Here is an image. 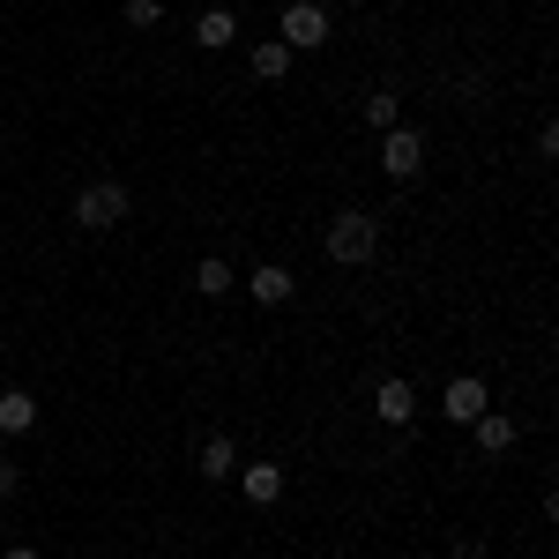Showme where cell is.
<instances>
[{"instance_id": "7a4b0ae2", "label": "cell", "mask_w": 559, "mask_h": 559, "mask_svg": "<svg viewBox=\"0 0 559 559\" xmlns=\"http://www.w3.org/2000/svg\"><path fill=\"white\" fill-rule=\"evenodd\" d=\"M381 254V224L366 210H344L336 224H329V261H344V269H358V261Z\"/></svg>"}, {"instance_id": "9a60e30c", "label": "cell", "mask_w": 559, "mask_h": 559, "mask_svg": "<svg viewBox=\"0 0 559 559\" xmlns=\"http://www.w3.org/2000/svg\"><path fill=\"white\" fill-rule=\"evenodd\" d=\"M366 128H403V120H395V90H373V97H366Z\"/></svg>"}, {"instance_id": "7c38bea8", "label": "cell", "mask_w": 559, "mask_h": 559, "mask_svg": "<svg viewBox=\"0 0 559 559\" xmlns=\"http://www.w3.org/2000/svg\"><path fill=\"white\" fill-rule=\"evenodd\" d=\"M231 31H239V23H231V8H210V15L194 23V45H231Z\"/></svg>"}, {"instance_id": "8fae6325", "label": "cell", "mask_w": 559, "mask_h": 559, "mask_svg": "<svg viewBox=\"0 0 559 559\" xmlns=\"http://www.w3.org/2000/svg\"><path fill=\"white\" fill-rule=\"evenodd\" d=\"M231 463H239V455H231V440L216 432V440H202V463H194V471L210 477V485H224V477H231Z\"/></svg>"}, {"instance_id": "6da1fadb", "label": "cell", "mask_w": 559, "mask_h": 559, "mask_svg": "<svg viewBox=\"0 0 559 559\" xmlns=\"http://www.w3.org/2000/svg\"><path fill=\"white\" fill-rule=\"evenodd\" d=\"M128 187H120V179H90L83 194H75V224H83V231H120V224H128Z\"/></svg>"}, {"instance_id": "52a82bcc", "label": "cell", "mask_w": 559, "mask_h": 559, "mask_svg": "<svg viewBox=\"0 0 559 559\" xmlns=\"http://www.w3.org/2000/svg\"><path fill=\"white\" fill-rule=\"evenodd\" d=\"M373 411H381L388 426H411V411H418L411 381H381V388H373Z\"/></svg>"}, {"instance_id": "e0dca14e", "label": "cell", "mask_w": 559, "mask_h": 559, "mask_svg": "<svg viewBox=\"0 0 559 559\" xmlns=\"http://www.w3.org/2000/svg\"><path fill=\"white\" fill-rule=\"evenodd\" d=\"M15 492H23V471H15V463L0 455V500H15Z\"/></svg>"}, {"instance_id": "5b68a950", "label": "cell", "mask_w": 559, "mask_h": 559, "mask_svg": "<svg viewBox=\"0 0 559 559\" xmlns=\"http://www.w3.org/2000/svg\"><path fill=\"white\" fill-rule=\"evenodd\" d=\"M329 38V15H321V8H313V0H299V8H292V15H284V45H292V52H299V45H321Z\"/></svg>"}, {"instance_id": "5bb4252c", "label": "cell", "mask_w": 559, "mask_h": 559, "mask_svg": "<svg viewBox=\"0 0 559 559\" xmlns=\"http://www.w3.org/2000/svg\"><path fill=\"white\" fill-rule=\"evenodd\" d=\"M276 492H284V471L276 463H254L247 471V500H276Z\"/></svg>"}, {"instance_id": "ba28073f", "label": "cell", "mask_w": 559, "mask_h": 559, "mask_svg": "<svg viewBox=\"0 0 559 559\" xmlns=\"http://www.w3.org/2000/svg\"><path fill=\"white\" fill-rule=\"evenodd\" d=\"M247 284H254V299H261V306H284L292 292H299V276H292V269H276V261H269V269H254Z\"/></svg>"}, {"instance_id": "277c9868", "label": "cell", "mask_w": 559, "mask_h": 559, "mask_svg": "<svg viewBox=\"0 0 559 559\" xmlns=\"http://www.w3.org/2000/svg\"><path fill=\"white\" fill-rule=\"evenodd\" d=\"M485 403H492V395H485V381H471V373H463V381H448V395H440L448 426H471V418L485 411Z\"/></svg>"}, {"instance_id": "3957f363", "label": "cell", "mask_w": 559, "mask_h": 559, "mask_svg": "<svg viewBox=\"0 0 559 559\" xmlns=\"http://www.w3.org/2000/svg\"><path fill=\"white\" fill-rule=\"evenodd\" d=\"M381 173L388 179H418L426 173V134L418 128H388L381 134Z\"/></svg>"}, {"instance_id": "30bf717a", "label": "cell", "mask_w": 559, "mask_h": 559, "mask_svg": "<svg viewBox=\"0 0 559 559\" xmlns=\"http://www.w3.org/2000/svg\"><path fill=\"white\" fill-rule=\"evenodd\" d=\"M254 75H261V83H284V75H292V45H284V38L254 45Z\"/></svg>"}, {"instance_id": "d6986e66", "label": "cell", "mask_w": 559, "mask_h": 559, "mask_svg": "<svg viewBox=\"0 0 559 559\" xmlns=\"http://www.w3.org/2000/svg\"><path fill=\"white\" fill-rule=\"evenodd\" d=\"M0 559H38V552H31V545H8V552H0Z\"/></svg>"}, {"instance_id": "9c48e42d", "label": "cell", "mask_w": 559, "mask_h": 559, "mask_svg": "<svg viewBox=\"0 0 559 559\" xmlns=\"http://www.w3.org/2000/svg\"><path fill=\"white\" fill-rule=\"evenodd\" d=\"M31 426H38V403H31L23 388H8V395H0V432H31Z\"/></svg>"}, {"instance_id": "ac0fdd59", "label": "cell", "mask_w": 559, "mask_h": 559, "mask_svg": "<svg viewBox=\"0 0 559 559\" xmlns=\"http://www.w3.org/2000/svg\"><path fill=\"white\" fill-rule=\"evenodd\" d=\"M455 559H485V545H477V537H463V545H455Z\"/></svg>"}, {"instance_id": "2e32d148", "label": "cell", "mask_w": 559, "mask_h": 559, "mask_svg": "<svg viewBox=\"0 0 559 559\" xmlns=\"http://www.w3.org/2000/svg\"><path fill=\"white\" fill-rule=\"evenodd\" d=\"M128 23H134V31H150V23H165V0H128Z\"/></svg>"}, {"instance_id": "8992f818", "label": "cell", "mask_w": 559, "mask_h": 559, "mask_svg": "<svg viewBox=\"0 0 559 559\" xmlns=\"http://www.w3.org/2000/svg\"><path fill=\"white\" fill-rule=\"evenodd\" d=\"M471 432H477V448H485V455H508V448H515V418H500V411H477Z\"/></svg>"}, {"instance_id": "4fadbf2b", "label": "cell", "mask_w": 559, "mask_h": 559, "mask_svg": "<svg viewBox=\"0 0 559 559\" xmlns=\"http://www.w3.org/2000/svg\"><path fill=\"white\" fill-rule=\"evenodd\" d=\"M194 292H210V299H224V292H231V269H224V254H210L202 269H194Z\"/></svg>"}]
</instances>
